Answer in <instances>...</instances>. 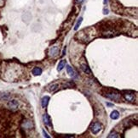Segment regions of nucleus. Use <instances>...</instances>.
Returning a JSON list of instances; mask_svg holds the SVG:
<instances>
[{
    "mask_svg": "<svg viewBox=\"0 0 138 138\" xmlns=\"http://www.w3.org/2000/svg\"><path fill=\"white\" fill-rule=\"evenodd\" d=\"M43 136H45V137H47V138H49V136H48V134H47L46 132H45V131H43Z\"/></svg>",
    "mask_w": 138,
    "mask_h": 138,
    "instance_id": "17",
    "label": "nucleus"
},
{
    "mask_svg": "<svg viewBox=\"0 0 138 138\" xmlns=\"http://www.w3.org/2000/svg\"><path fill=\"white\" fill-rule=\"evenodd\" d=\"M104 4H107V0H104Z\"/></svg>",
    "mask_w": 138,
    "mask_h": 138,
    "instance_id": "21",
    "label": "nucleus"
},
{
    "mask_svg": "<svg viewBox=\"0 0 138 138\" xmlns=\"http://www.w3.org/2000/svg\"><path fill=\"white\" fill-rule=\"evenodd\" d=\"M81 69H82V70H83L84 73H86V74H88V75H90V74H91V70H90V67L88 66L87 64H81Z\"/></svg>",
    "mask_w": 138,
    "mask_h": 138,
    "instance_id": "7",
    "label": "nucleus"
},
{
    "mask_svg": "<svg viewBox=\"0 0 138 138\" xmlns=\"http://www.w3.org/2000/svg\"><path fill=\"white\" fill-rule=\"evenodd\" d=\"M105 97L114 101H119L120 99V94L116 91H110V92H106Z\"/></svg>",
    "mask_w": 138,
    "mask_h": 138,
    "instance_id": "1",
    "label": "nucleus"
},
{
    "mask_svg": "<svg viewBox=\"0 0 138 138\" xmlns=\"http://www.w3.org/2000/svg\"><path fill=\"white\" fill-rule=\"evenodd\" d=\"M65 65H66V60H61V62L59 63V64H58L57 70H59V71H61V70H62L64 67H65Z\"/></svg>",
    "mask_w": 138,
    "mask_h": 138,
    "instance_id": "13",
    "label": "nucleus"
},
{
    "mask_svg": "<svg viewBox=\"0 0 138 138\" xmlns=\"http://www.w3.org/2000/svg\"><path fill=\"white\" fill-rule=\"evenodd\" d=\"M33 74L34 75H40L42 74V70L39 67H35V68L33 70Z\"/></svg>",
    "mask_w": 138,
    "mask_h": 138,
    "instance_id": "12",
    "label": "nucleus"
},
{
    "mask_svg": "<svg viewBox=\"0 0 138 138\" xmlns=\"http://www.w3.org/2000/svg\"><path fill=\"white\" fill-rule=\"evenodd\" d=\"M107 137L108 138H112V137H119V134L118 133H116V132H111V133L108 135L107 136Z\"/></svg>",
    "mask_w": 138,
    "mask_h": 138,
    "instance_id": "15",
    "label": "nucleus"
},
{
    "mask_svg": "<svg viewBox=\"0 0 138 138\" xmlns=\"http://www.w3.org/2000/svg\"><path fill=\"white\" fill-rule=\"evenodd\" d=\"M107 106H110V107H111V106H113V105L111 104H107Z\"/></svg>",
    "mask_w": 138,
    "mask_h": 138,
    "instance_id": "20",
    "label": "nucleus"
},
{
    "mask_svg": "<svg viewBox=\"0 0 138 138\" xmlns=\"http://www.w3.org/2000/svg\"><path fill=\"white\" fill-rule=\"evenodd\" d=\"M8 107L10 108L11 110H16L19 107V102L17 100H14V99L10 100L8 102Z\"/></svg>",
    "mask_w": 138,
    "mask_h": 138,
    "instance_id": "3",
    "label": "nucleus"
},
{
    "mask_svg": "<svg viewBox=\"0 0 138 138\" xmlns=\"http://www.w3.org/2000/svg\"><path fill=\"white\" fill-rule=\"evenodd\" d=\"M90 129H91L92 133L96 135L101 130V124H100V123L96 122V123H94V124L91 125V126H90Z\"/></svg>",
    "mask_w": 138,
    "mask_h": 138,
    "instance_id": "2",
    "label": "nucleus"
},
{
    "mask_svg": "<svg viewBox=\"0 0 138 138\" xmlns=\"http://www.w3.org/2000/svg\"><path fill=\"white\" fill-rule=\"evenodd\" d=\"M24 125H25V127H26V128L30 129V128H31V125H32V124H31V122H29V121H26V122L24 123Z\"/></svg>",
    "mask_w": 138,
    "mask_h": 138,
    "instance_id": "16",
    "label": "nucleus"
},
{
    "mask_svg": "<svg viewBox=\"0 0 138 138\" xmlns=\"http://www.w3.org/2000/svg\"><path fill=\"white\" fill-rule=\"evenodd\" d=\"M43 122H45V124L46 125H48V126H51L52 125L50 117H49L47 114H45L43 115Z\"/></svg>",
    "mask_w": 138,
    "mask_h": 138,
    "instance_id": "5",
    "label": "nucleus"
},
{
    "mask_svg": "<svg viewBox=\"0 0 138 138\" xmlns=\"http://www.w3.org/2000/svg\"><path fill=\"white\" fill-rule=\"evenodd\" d=\"M58 54H59V48H58L57 46H54V47H52V48L49 49V56L50 57H55V56H57Z\"/></svg>",
    "mask_w": 138,
    "mask_h": 138,
    "instance_id": "4",
    "label": "nucleus"
},
{
    "mask_svg": "<svg viewBox=\"0 0 138 138\" xmlns=\"http://www.w3.org/2000/svg\"><path fill=\"white\" fill-rule=\"evenodd\" d=\"M84 1V0H77V2L79 3V4H81V3H83Z\"/></svg>",
    "mask_w": 138,
    "mask_h": 138,
    "instance_id": "18",
    "label": "nucleus"
},
{
    "mask_svg": "<svg viewBox=\"0 0 138 138\" xmlns=\"http://www.w3.org/2000/svg\"><path fill=\"white\" fill-rule=\"evenodd\" d=\"M66 68H67V74H68L69 75L72 76V77H74V76L76 75V73H75V71H74V70H73L70 65H67Z\"/></svg>",
    "mask_w": 138,
    "mask_h": 138,
    "instance_id": "9",
    "label": "nucleus"
},
{
    "mask_svg": "<svg viewBox=\"0 0 138 138\" xmlns=\"http://www.w3.org/2000/svg\"><path fill=\"white\" fill-rule=\"evenodd\" d=\"M110 117L112 119H117L119 117V113L117 110H113L110 114Z\"/></svg>",
    "mask_w": 138,
    "mask_h": 138,
    "instance_id": "10",
    "label": "nucleus"
},
{
    "mask_svg": "<svg viewBox=\"0 0 138 138\" xmlns=\"http://www.w3.org/2000/svg\"><path fill=\"white\" fill-rule=\"evenodd\" d=\"M124 96L126 100L130 102H133L135 100V95L133 93H125V94H124Z\"/></svg>",
    "mask_w": 138,
    "mask_h": 138,
    "instance_id": "6",
    "label": "nucleus"
},
{
    "mask_svg": "<svg viewBox=\"0 0 138 138\" xmlns=\"http://www.w3.org/2000/svg\"><path fill=\"white\" fill-rule=\"evenodd\" d=\"M59 87V84L57 83H52L51 85H49V91H50V92H54V91H55L57 89V88Z\"/></svg>",
    "mask_w": 138,
    "mask_h": 138,
    "instance_id": "11",
    "label": "nucleus"
},
{
    "mask_svg": "<svg viewBox=\"0 0 138 138\" xmlns=\"http://www.w3.org/2000/svg\"><path fill=\"white\" fill-rule=\"evenodd\" d=\"M49 97H48V96L43 97V98H42V100H41V104H42V107L43 108L47 107V105H48V104H49Z\"/></svg>",
    "mask_w": 138,
    "mask_h": 138,
    "instance_id": "8",
    "label": "nucleus"
},
{
    "mask_svg": "<svg viewBox=\"0 0 138 138\" xmlns=\"http://www.w3.org/2000/svg\"><path fill=\"white\" fill-rule=\"evenodd\" d=\"M82 21H83V18L82 17H80L79 18V20H78V22H77V24H76V25H75V27H74V30L75 31H77L78 29V27H79V25H81V23H82Z\"/></svg>",
    "mask_w": 138,
    "mask_h": 138,
    "instance_id": "14",
    "label": "nucleus"
},
{
    "mask_svg": "<svg viewBox=\"0 0 138 138\" xmlns=\"http://www.w3.org/2000/svg\"><path fill=\"white\" fill-rule=\"evenodd\" d=\"M104 14H108V10H104Z\"/></svg>",
    "mask_w": 138,
    "mask_h": 138,
    "instance_id": "19",
    "label": "nucleus"
}]
</instances>
